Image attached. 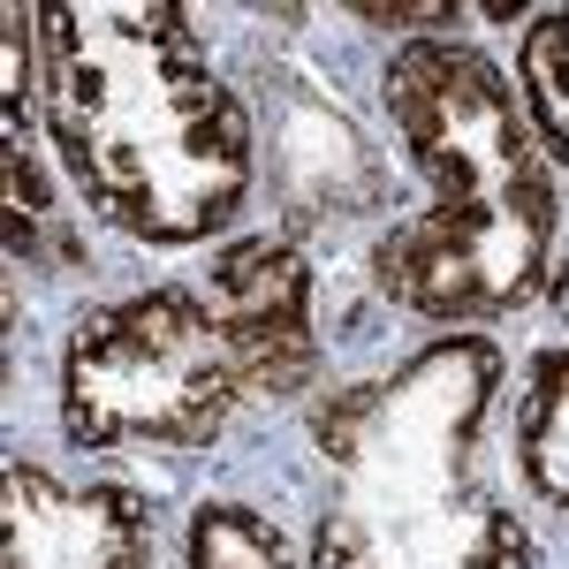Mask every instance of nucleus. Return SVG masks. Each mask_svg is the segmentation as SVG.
I'll use <instances>...</instances> for the list:
<instances>
[{
  "label": "nucleus",
  "instance_id": "obj_1",
  "mask_svg": "<svg viewBox=\"0 0 569 569\" xmlns=\"http://www.w3.org/2000/svg\"><path fill=\"white\" fill-rule=\"evenodd\" d=\"M46 107L91 206L137 236H206L236 213L251 144L176 8H46Z\"/></svg>",
  "mask_w": 569,
  "mask_h": 569
},
{
  "label": "nucleus",
  "instance_id": "obj_2",
  "mask_svg": "<svg viewBox=\"0 0 569 569\" xmlns=\"http://www.w3.org/2000/svg\"><path fill=\"white\" fill-rule=\"evenodd\" d=\"M388 107L433 182V213L388 236L380 281L433 319L509 311L555 236V182L509 84L463 46H410L388 69Z\"/></svg>",
  "mask_w": 569,
  "mask_h": 569
},
{
  "label": "nucleus",
  "instance_id": "obj_3",
  "mask_svg": "<svg viewBox=\"0 0 569 569\" xmlns=\"http://www.w3.org/2000/svg\"><path fill=\"white\" fill-rule=\"evenodd\" d=\"M493 357L448 342L388 388H350L319 440L342 463V501L319 531V569H525V531L479 479V418Z\"/></svg>",
  "mask_w": 569,
  "mask_h": 569
},
{
  "label": "nucleus",
  "instance_id": "obj_4",
  "mask_svg": "<svg viewBox=\"0 0 569 569\" xmlns=\"http://www.w3.org/2000/svg\"><path fill=\"white\" fill-rule=\"evenodd\" d=\"M243 395L236 357L198 297H130L69 342V433L91 448H198Z\"/></svg>",
  "mask_w": 569,
  "mask_h": 569
},
{
  "label": "nucleus",
  "instance_id": "obj_5",
  "mask_svg": "<svg viewBox=\"0 0 569 569\" xmlns=\"http://www.w3.org/2000/svg\"><path fill=\"white\" fill-rule=\"evenodd\" d=\"M220 342L236 357L243 395H297L311 380V311H305V266L281 243H243L213 266L206 289Z\"/></svg>",
  "mask_w": 569,
  "mask_h": 569
},
{
  "label": "nucleus",
  "instance_id": "obj_6",
  "mask_svg": "<svg viewBox=\"0 0 569 569\" xmlns=\"http://www.w3.org/2000/svg\"><path fill=\"white\" fill-rule=\"evenodd\" d=\"M8 569H144V517L122 493H53L8 471Z\"/></svg>",
  "mask_w": 569,
  "mask_h": 569
},
{
  "label": "nucleus",
  "instance_id": "obj_7",
  "mask_svg": "<svg viewBox=\"0 0 569 569\" xmlns=\"http://www.w3.org/2000/svg\"><path fill=\"white\" fill-rule=\"evenodd\" d=\"M525 471L547 501H569V350L539 365L525 395Z\"/></svg>",
  "mask_w": 569,
  "mask_h": 569
},
{
  "label": "nucleus",
  "instance_id": "obj_8",
  "mask_svg": "<svg viewBox=\"0 0 569 569\" xmlns=\"http://www.w3.org/2000/svg\"><path fill=\"white\" fill-rule=\"evenodd\" d=\"M525 91L547 144L569 160V8H547L525 39Z\"/></svg>",
  "mask_w": 569,
  "mask_h": 569
},
{
  "label": "nucleus",
  "instance_id": "obj_9",
  "mask_svg": "<svg viewBox=\"0 0 569 569\" xmlns=\"http://www.w3.org/2000/svg\"><path fill=\"white\" fill-rule=\"evenodd\" d=\"M190 569H289V555H281V539H273L251 509L220 501V509H206L198 531H190Z\"/></svg>",
  "mask_w": 569,
  "mask_h": 569
},
{
  "label": "nucleus",
  "instance_id": "obj_10",
  "mask_svg": "<svg viewBox=\"0 0 569 569\" xmlns=\"http://www.w3.org/2000/svg\"><path fill=\"white\" fill-rule=\"evenodd\" d=\"M46 190L39 176H31V160H23V137L8 144V243H16V259H31L39 251V236H46Z\"/></svg>",
  "mask_w": 569,
  "mask_h": 569
}]
</instances>
